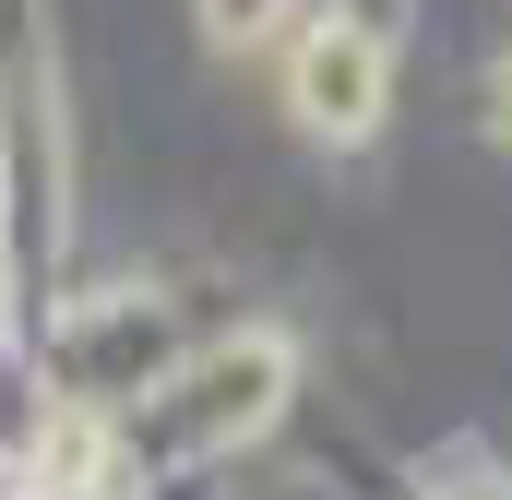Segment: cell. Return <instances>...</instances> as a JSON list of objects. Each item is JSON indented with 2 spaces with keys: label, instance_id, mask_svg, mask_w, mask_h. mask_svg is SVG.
<instances>
[{
  "label": "cell",
  "instance_id": "obj_3",
  "mask_svg": "<svg viewBox=\"0 0 512 500\" xmlns=\"http://www.w3.org/2000/svg\"><path fill=\"white\" fill-rule=\"evenodd\" d=\"M489 120H501V131H512V60H501V84H489Z\"/></svg>",
  "mask_w": 512,
  "mask_h": 500
},
{
  "label": "cell",
  "instance_id": "obj_2",
  "mask_svg": "<svg viewBox=\"0 0 512 500\" xmlns=\"http://www.w3.org/2000/svg\"><path fill=\"white\" fill-rule=\"evenodd\" d=\"M274 12H286V0H203V36H227V48H239V36L274 24Z\"/></svg>",
  "mask_w": 512,
  "mask_h": 500
},
{
  "label": "cell",
  "instance_id": "obj_1",
  "mask_svg": "<svg viewBox=\"0 0 512 500\" xmlns=\"http://www.w3.org/2000/svg\"><path fill=\"white\" fill-rule=\"evenodd\" d=\"M286 96H298V120L322 131V143H358V131L382 120V24H310L298 36V72H286Z\"/></svg>",
  "mask_w": 512,
  "mask_h": 500
}]
</instances>
